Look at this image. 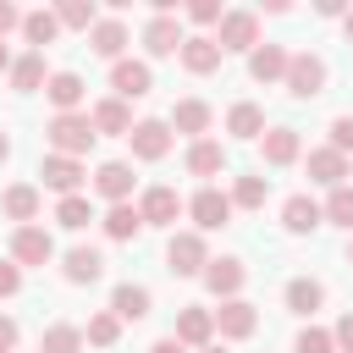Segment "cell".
Segmentation results:
<instances>
[{"label":"cell","mask_w":353,"mask_h":353,"mask_svg":"<svg viewBox=\"0 0 353 353\" xmlns=\"http://www.w3.org/2000/svg\"><path fill=\"white\" fill-rule=\"evenodd\" d=\"M215 28H221V33H215L221 55H248V50L259 44V17H254V11H221Z\"/></svg>","instance_id":"cell-5"},{"label":"cell","mask_w":353,"mask_h":353,"mask_svg":"<svg viewBox=\"0 0 353 353\" xmlns=\"http://www.w3.org/2000/svg\"><path fill=\"white\" fill-rule=\"evenodd\" d=\"M50 259H55V237H50L39 221L11 232V265H17V270H28V265H33V270H44Z\"/></svg>","instance_id":"cell-3"},{"label":"cell","mask_w":353,"mask_h":353,"mask_svg":"<svg viewBox=\"0 0 353 353\" xmlns=\"http://www.w3.org/2000/svg\"><path fill=\"white\" fill-rule=\"evenodd\" d=\"M331 342H336V353H353V309L331 325Z\"/></svg>","instance_id":"cell-44"},{"label":"cell","mask_w":353,"mask_h":353,"mask_svg":"<svg viewBox=\"0 0 353 353\" xmlns=\"http://www.w3.org/2000/svg\"><path fill=\"white\" fill-rule=\"evenodd\" d=\"M99 226H105L110 243H132V237L143 232V215H138V204H110V210L99 215Z\"/></svg>","instance_id":"cell-32"},{"label":"cell","mask_w":353,"mask_h":353,"mask_svg":"<svg viewBox=\"0 0 353 353\" xmlns=\"http://www.w3.org/2000/svg\"><path fill=\"white\" fill-rule=\"evenodd\" d=\"M94 193L105 199V204H132V188H138V176H132V165L127 160H105V165H94Z\"/></svg>","instance_id":"cell-12"},{"label":"cell","mask_w":353,"mask_h":353,"mask_svg":"<svg viewBox=\"0 0 353 353\" xmlns=\"http://www.w3.org/2000/svg\"><path fill=\"white\" fill-rule=\"evenodd\" d=\"M149 309H154V298H149V287H138V281H121L116 292H110V314L127 325V320H149Z\"/></svg>","instance_id":"cell-26"},{"label":"cell","mask_w":353,"mask_h":353,"mask_svg":"<svg viewBox=\"0 0 353 353\" xmlns=\"http://www.w3.org/2000/svg\"><path fill=\"white\" fill-rule=\"evenodd\" d=\"M182 165H188V176H221L226 171V149L215 138H199V143H188Z\"/></svg>","instance_id":"cell-29"},{"label":"cell","mask_w":353,"mask_h":353,"mask_svg":"<svg viewBox=\"0 0 353 353\" xmlns=\"http://www.w3.org/2000/svg\"><path fill=\"white\" fill-rule=\"evenodd\" d=\"M182 39H188V33H182V22H176V17H149V22H143V55H149V61L176 55V50H182Z\"/></svg>","instance_id":"cell-17"},{"label":"cell","mask_w":353,"mask_h":353,"mask_svg":"<svg viewBox=\"0 0 353 353\" xmlns=\"http://www.w3.org/2000/svg\"><path fill=\"white\" fill-rule=\"evenodd\" d=\"M83 342H88V347H116V342H121V320H116L110 309H99V314L83 325Z\"/></svg>","instance_id":"cell-37"},{"label":"cell","mask_w":353,"mask_h":353,"mask_svg":"<svg viewBox=\"0 0 353 353\" xmlns=\"http://www.w3.org/2000/svg\"><path fill=\"white\" fill-rule=\"evenodd\" d=\"M199 353H226V342H210V347H199Z\"/></svg>","instance_id":"cell-51"},{"label":"cell","mask_w":353,"mask_h":353,"mask_svg":"<svg viewBox=\"0 0 353 353\" xmlns=\"http://www.w3.org/2000/svg\"><path fill=\"white\" fill-rule=\"evenodd\" d=\"M215 127V110L204 105V99H176V110H171V132H182V138H204Z\"/></svg>","instance_id":"cell-25"},{"label":"cell","mask_w":353,"mask_h":353,"mask_svg":"<svg viewBox=\"0 0 353 353\" xmlns=\"http://www.w3.org/2000/svg\"><path fill=\"white\" fill-rule=\"evenodd\" d=\"M325 226V215H320V199H309V193H292L287 204H281V232L287 237H309V232H320Z\"/></svg>","instance_id":"cell-18"},{"label":"cell","mask_w":353,"mask_h":353,"mask_svg":"<svg viewBox=\"0 0 353 353\" xmlns=\"http://www.w3.org/2000/svg\"><path fill=\"white\" fill-rule=\"evenodd\" d=\"M325 61L314 55V50H298L292 61H287V77H281V88L292 94V99H314V94H325Z\"/></svg>","instance_id":"cell-2"},{"label":"cell","mask_w":353,"mask_h":353,"mask_svg":"<svg viewBox=\"0 0 353 353\" xmlns=\"http://www.w3.org/2000/svg\"><path fill=\"white\" fill-rule=\"evenodd\" d=\"M281 303H287L292 314H303V320H309V314H320V309H325V281H320V276H292V281L281 287Z\"/></svg>","instance_id":"cell-21"},{"label":"cell","mask_w":353,"mask_h":353,"mask_svg":"<svg viewBox=\"0 0 353 353\" xmlns=\"http://www.w3.org/2000/svg\"><path fill=\"white\" fill-rule=\"evenodd\" d=\"M298 154H303V138H298V127H265V138H259V160L265 165H298Z\"/></svg>","instance_id":"cell-15"},{"label":"cell","mask_w":353,"mask_h":353,"mask_svg":"<svg viewBox=\"0 0 353 353\" xmlns=\"http://www.w3.org/2000/svg\"><path fill=\"white\" fill-rule=\"evenodd\" d=\"M44 94H50V105H55V116H66V110H83V77L77 72H50V83H44Z\"/></svg>","instance_id":"cell-28"},{"label":"cell","mask_w":353,"mask_h":353,"mask_svg":"<svg viewBox=\"0 0 353 353\" xmlns=\"http://www.w3.org/2000/svg\"><path fill=\"white\" fill-rule=\"evenodd\" d=\"M39 204H44V199H39L33 182H11V188L0 193V215L17 221V226H33V221H39Z\"/></svg>","instance_id":"cell-23"},{"label":"cell","mask_w":353,"mask_h":353,"mask_svg":"<svg viewBox=\"0 0 353 353\" xmlns=\"http://www.w3.org/2000/svg\"><path fill=\"white\" fill-rule=\"evenodd\" d=\"M0 72H11V44L0 39Z\"/></svg>","instance_id":"cell-48"},{"label":"cell","mask_w":353,"mask_h":353,"mask_svg":"<svg viewBox=\"0 0 353 353\" xmlns=\"http://www.w3.org/2000/svg\"><path fill=\"white\" fill-rule=\"evenodd\" d=\"M347 154H336V149H309V182H320V188H342L347 182Z\"/></svg>","instance_id":"cell-30"},{"label":"cell","mask_w":353,"mask_h":353,"mask_svg":"<svg viewBox=\"0 0 353 353\" xmlns=\"http://www.w3.org/2000/svg\"><path fill=\"white\" fill-rule=\"evenodd\" d=\"M39 55H44V44H55L61 39V22H55V11H22V28H17Z\"/></svg>","instance_id":"cell-33"},{"label":"cell","mask_w":353,"mask_h":353,"mask_svg":"<svg viewBox=\"0 0 353 353\" xmlns=\"http://www.w3.org/2000/svg\"><path fill=\"white\" fill-rule=\"evenodd\" d=\"M320 215H325L331 226H347V232H353V182H342V188H331V199L320 204Z\"/></svg>","instance_id":"cell-39"},{"label":"cell","mask_w":353,"mask_h":353,"mask_svg":"<svg viewBox=\"0 0 353 353\" xmlns=\"http://www.w3.org/2000/svg\"><path fill=\"white\" fill-rule=\"evenodd\" d=\"M88 221H94V204H88L83 193H72V199H61V204H55V226H66V232H83Z\"/></svg>","instance_id":"cell-38"},{"label":"cell","mask_w":353,"mask_h":353,"mask_svg":"<svg viewBox=\"0 0 353 353\" xmlns=\"http://www.w3.org/2000/svg\"><path fill=\"white\" fill-rule=\"evenodd\" d=\"M55 22L72 28V33H88V28L99 22V11H94V0H61V6H55Z\"/></svg>","instance_id":"cell-36"},{"label":"cell","mask_w":353,"mask_h":353,"mask_svg":"<svg viewBox=\"0 0 353 353\" xmlns=\"http://www.w3.org/2000/svg\"><path fill=\"white\" fill-rule=\"evenodd\" d=\"M182 215H193V232L204 237V232H221V226L232 221V199H226L221 188H210V182H204V188L188 199V210H182Z\"/></svg>","instance_id":"cell-7"},{"label":"cell","mask_w":353,"mask_h":353,"mask_svg":"<svg viewBox=\"0 0 353 353\" xmlns=\"http://www.w3.org/2000/svg\"><path fill=\"white\" fill-rule=\"evenodd\" d=\"M88 121H94L99 138H127V132H132V110H127V99H116V94L99 99V105L88 110Z\"/></svg>","instance_id":"cell-24"},{"label":"cell","mask_w":353,"mask_h":353,"mask_svg":"<svg viewBox=\"0 0 353 353\" xmlns=\"http://www.w3.org/2000/svg\"><path fill=\"white\" fill-rule=\"evenodd\" d=\"M17 292H22V270L11 259H0V298H17Z\"/></svg>","instance_id":"cell-43"},{"label":"cell","mask_w":353,"mask_h":353,"mask_svg":"<svg viewBox=\"0 0 353 353\" xmlns=\"http://www.w3.org/2000/svg\"><path fill=\"white\" fill-rule=\"evenodd\" d=\"M331 143L325 149H336V154H353V116H331Z\"/></svg>","instance_id":"cell-41"},{"label":"cell","mask_w":353,"mask_h":353,"mask_svg":"<svg viewBox=\"0 0 353 353\" xmlns=\"http://www.w3.org/2000/svg\"><path fill=\"white\" fill-rule=\"evenodd\" d=\"M265 193H270V176L248 171V176H232V210H265Z\"/></svg>","instance_id":"cell-34"},{"label":"cell","mask_w":353,"mask_h":353,"mask_svg":"<svg viewBox=\"0 0 353 353\" xmlns=\"http://www.w3.org/2000/svg\"><path fill=\"white\" fill-rule=\"evenodd\" d=\"M226 132H232V138H243V143H248V138L259 143V138H265V110H259L254 99H237V105L226 110Z\"/></svg>","instance_id":"cell-31"},{"label":"cell","mask_w":353,"mask_h":353,"mask_svg":"<svg viewBox=\"0 0 353 353\" xmlns=\"http://www.w3.org/2000/svg\"><path fill=\"white\" fill-rule=\"evenodd\" d=\"M342 33H347V44H353V11H347V17H342Z\"/></svg>","instance_id":"cell-50"},{"label":"cell","mask_w":353,"mask_h":353,"mask_svg":"<svg viewBox=\"0 0 353 353\" xmlns=\"http://www.w3.org/2000/svg\"><path fill=\"white\" fill-rule=\"evenodd\" d=\"M17 336H22V331H17V320H11V314H0V353H17Z\"/></svg>","instance_id":"cell-45"},{"label":"cell","mask_w":353,"mask_h":353,"mask_svg":"<svg viewBox=\"0 0 353 353\" xmlns=\"http://www.w3.org/2000/svg\"><path fill=\"white\" fill-rule=\"evenodd\" d=\"M11 28H22V11H17L11 0H0V39H6Z\"/></svg>","instance_id":"cell-46"},{"label":"cell","mask_w":353,"mask_h":353,"mask_svg":"<svg viewBox=\"0 0 353 353\" xmlns=\"http://www.w3.org/2000/svg\"><path fill=\"white\" fill-rule=\"evenodd\" d=\"M347 265H353V232H347Z\"/></svg>","instance_id":"cell-52"},{"label":"cell","mask_w":353,"mask_h":353,"mask_svg":"<svg viewBox=\"0 0 353 353\" xmlns=\"http://www.w3.org/2000/svg\"><path fill=\"white\" fill-rule=\"evenodd\" d=\"M11 160V132H0V165Z\"/></svg>","instance_id":"cell-49"},{"label":"cell","mask_w":353,"mask_h":353,"mask_svg":"<svg viewBox=\"0 0 353 353\" xmlns=\"http://www.w3.org/2000/svg\"><path fill=\"white\" fill-rule=\"evenodd\" d=\"M61 276H66L72 287H88V281H99V276H105V254H99L94 243H77V248H66V254H61Z\"/></svg>","instance_id":"cell-19"},{"label":"cell","mask_w":353,"mask_h":353,"mask_svg":"<svg viewBox=\"0 0 353 353\" xmlns=\"http://www.w3.org/2000/svg\"><path fill=\"white\" fill-rule=\"evenodd\" d=\"M199 281H204V292H210V298H221V303H226V298H243L248 265H243L237 254H221V259H210V265H204V276H199Z\"/></svg>","instance_id":"cell-8"},{"label":"cell","mask_w":353,"mask_h":353,"mask_svg":"<svg viewBox=\"0 0 353 353\" xmlns=\"http://www.w3.org/2000/svg\"><path fill=\"white\" fill-rule=\"evenodd\" d=\"M127 143H132V160H165V154H171V143H176V132H171V121L143 116V121H132Z\"/></svg>","instance_id":"cell-6"},{"label":"cell","mask_w":353,"mask_h":353,"mask_svg":"<svg viewBox=\"0 0 353 353\" xmlns=\"http://www.w3.org/2000/svg\"><path fill=\"white\" fill-rule=\"evenodd\" d=\"M44 138H50V154H72V160H83L88 149H94V121H88V110H66V116H50V127H44Z\"/></svg>","instance_id":"cell-1"},{"label":"cell","mask_w":353,"mask_h":353,"mask_svg":"<svg viewBox=\"0 0 353 353\" xmlns=\"http://www.w3.org/2000/svg\"><path fill=\"white\" fill-rule=\"evenodd\" d=\"M110 88H116V99H149V94H154V72H149V61L121 55V61L110 66Z\"/></svg>","instance_id":"cell-14"},{"label":"cell","mask_w":353,"mask_h":353,"mask_svg":"<svg viewBox=\"0 0 353 353\" xmlns=\"http://www.w3.org/2000/svg\"><path fill=\"white\" fill-rule=\"evenodd\" d=\"M6 77H11V88H17V94H33V88H44V83H50V66H44V55H39V50H28V55H11V72H6Z\"/></svg>","instance_id":"cell-27"},{"label":"cell","mask_w":353,"mask_h":353,"mask_svg":"<svg viewBox=\"0 0 353 353\" xmlns=\"http://www.w3.org/2000/svg\"><path fill=\"white\" fill-rule=\"evenodd\" d=\"M127 44H132V39H127V22H121V17H99V22L88 28V50H94L99 61H110V66L127 55Z\"/></svg>","instance_id":"cell-16"},{"label":"cell","mask_w":353,"mask_h":353,"mask_svg":"<svg viewBox=\"0 0 353 353\" xmlns=\"http://www.w3.org/2000/svg\"><path fill=\"white\" fill-rule=\"evenodd\" d=\"M39 353H83V325H72V320H55V325H44V336H39Z\"/></svg>","instance_id":"cell-35"},{"label":"cell","mask_w":353,"mask_h":353,"mask_svg":"<svg viewBox=\"0 0 353 353\" xmlns=\"http://www.w3.org/2000/svg\"><path fill=\"white\" fill-rule=\"evenodd\" d=\"M188 22L215 28V22H221V0H193V6H188Z\"/></svg>","instance_id":"cell-42"},{"label":"cell","mask_w":353,"mask_h":353,"mask_svg":"<svg viewBox=\"0 0 353 353\" xmlns=\"http://www.w3.org/2000/svg\"><path fill=\"white\" fill-rule=\"evenodd\" d=\"M287 61H292V55H287L281 44L259 39V44L248 50V77H254V83H281V77H287Z\"/></svg>","instance_id":"cell-22"},{"label":"cell","mask_w":353,"mask_h":353,"mask_svg":"<svg viewBox=\"0 0 353 353\" xmlns=\"http://www.w3.org/2000/svg\"><path fill=\"white\" fill-rule=\"evenodd\" d=\"M182 210H188V199H176V188H165V182H154V188L138 193V215H143V226H176Z\"/></svg>","instance_id":"cell-13"},{"label":"cell","mask_w":353,"mask_h":353,"mask_svg":"<svg viewBox=\"0 0 353 353\" xmlns=\"http://www.w3.org/2000/svg\"><path fill=\"white\" fill-rule=\"evenodd\" d=\"M292 353H336V342H331L325 325H303V331L292 336Z\"/></svg>","instance_id":"cell-40"},{"label":"cell","mask_w":353,"mask_h":353,"mask_svg":"<svg viewBox=\"0 0 353 353\" xmlns=\"http://www.w3.org/2000/svg\"><path fill=\"white\" fill-rule=\"evenodd\" d=\"M259 331V309L248 303V298H226L221 309H215V336L221 342H248Z\"/></svg>","instance_id":"cell-10"},{"label":"cell","mask_w":353,"mask_h":353,"mask_svg":"<svg viewBox=\"0 0 353 353\" xmlns=\"http://www.w3.org/2000/svg\"><path fill=\"white\" fill-rule=\"evenodd\" d=\"M188 353H199V347H210L215 342V309H204V303H182L176 309V331H171Z\"/></svg>","instance_id":"cell-11"},{"label":"cell","mask_w":353,"mask_h":353,"mask_svg":"<svg viewBox=\"0 0 353 353\" xmlns=\"http://www.w3.org/2000/svg\"><path fill=\"white\" fill-rule=\"evenodd\" d=\"M39 176H44V188H50V193L72 199V193H83L88 165H83V160H72V154H44V160H39Z\"/></svg>","instance_id":"cell-9"},{"label":"cell","mask_w":353,"mask_h":353,"mask_svg":"<svg viewBox=\"0 0 353 353\" xmlns=\"http://www.w3.org/2000/svg\"><path fill=\"white\" fill-rule=\"evenodd\" d=\"M149 353H188L176 336H160V342H149Z\"/></svg>","instance_id":"cell-47"},{"label":"cell","mask_w":353,"mask_h":353,"mask_svg":"<svg viewBox=\"0 0 353 353\" xmlns=\"http://www.w3.org/2000/svg\"><path fill=\"white\" fill-rule=\"evenodd\" d=\"M204 265H210V243H204L199 232H171V243H165V270H171V276H204Z\"/></svg>","instance_id":"cell-4"},{"label":"cell","mask_w":353,"mask_h":353,"mask_svg":"<svg viewBox=\"0 0 353 353\" xmlns=\"http://www.w3.org/2000/svg\"><path fill=\"white\" fill-rule=\"evenodd\" d=\"M176 61H182V72L210 77V72L221 66V44H215L210 33H188V39H182V50H176Z\"/></svg>","instance_id":"cell-20"}]
</instances>
